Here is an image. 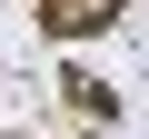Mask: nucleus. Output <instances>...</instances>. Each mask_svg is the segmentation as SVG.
<instances>
[{
	"label": "nucleus",
	"instance_id": "nucleus-1",
	"mask_svg": "<svg viewBox=\"0 0 149 139\" xmlns=\"http://www.w3.org/2000/svg\"><path fill=\"white\" fill-rule=\"evenodd\" d=\"M119 10H129V0H40V20H50L60 40H90V30H109Z\"/></svg>",
	"mask_w": 149,
	"mask_h": 139
},
{
	"label": "nucleus",
	"instance_id": "nucleus-2",
	"mask_svg": "<svg viewBox=\"0 0 149 139\" xmlns=\"http://www.w3.org/2000/svg\"><path fill=\"white\" fill-rule=\"evenodd\" d=\"M60 90H70V109H90V119H109V80H100V70H70Z\"/></svg>",
	"mask_w": 149,
	"mask_h": 139
}]
</instances>
